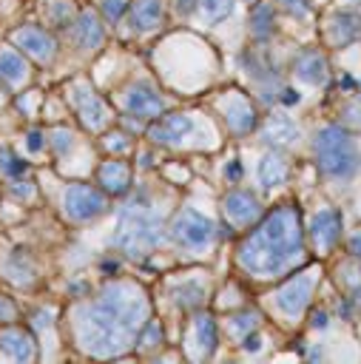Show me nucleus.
I'll return each mask as SVG.
<instances>
[{
  "label": "nucleus",
  "instance_id": "nucleus-1",
  "mask_svg": "<svg viewBox=\"0 0 361 364\" xmlns=\"http://www.w3.org/2000/svg\"><path fill=\"white\" fill-rule=\"evenodd\" d=\"M148 319V299L131 282L105 284L103 293L77 316L80 348L97 359L123 356L134 348L137 333Z\"/></svg>",
  "mask_w": 361,
  "mask_h": 364
},
{
  "label": "nucleus",
  "instance_id": "nucleus-2",
  "mask_svg": "<svg viewBox=\"0 0 361 364\" xmlns=\"http://www.w3.org/2000/svg\"><path fill=\"white\" fill-rule=\"evenodd\" d=\"M305 247L301 214L296 205H282L242 242L239 265L253 276H279Z\"/></svg>",
  "mask_w": 361,
  "mask_h": 364
},
{
  "label": "nucleus",
  "instance_id": "nucleus-3",
  "mask_svg": "<svg viewBox=\"0 0 361 364\" xmlns=\"http://www.w3.org/2000/svg\"><path fill=\"white\" fill-rule=\"evenodd\" d=\"M162 242V222L160 214H154L142 202H131L123 208V214L114 228V245L125 256H142Z\"/></svg>",
  "mask_w": 361,
  "mask_h": 364
},
{
  "label": "nucleus",
  "instance_id": "nucleus-4",
  "mask_svg": "<svg viewBox=\"0 0 361 364\" xmlns=\"http://www.w3.org/2000/svg\"><path fill=\"white\" fill-rule=\"evenodd\" d=\"M316 157H319V168L336 180L353 177L358 168L356 143L347 134V128L341 125H325L316 134Z\"/></svg>",
  "mask_w": 361,
  "mask_h": 364
},
{
  "label": "nucleus",
  "instance_id": "nucleus-5",
  "mask_svg": "<svg viewBox=\"0 0 361 364\" xmlns=\"http://www.w3.org/2000/svg\"><path fill=\"white\" fill-rule=\"evenodd\" d=\"M214 236H216V225L194 208H182L171 222V239L188 247V251H202V247L214 242Z\"/></svg>",
  "mask_w": 361,
  "mask_h": 364
},
{
  "label": "nucleus",
  "instance_id": "nucleus-6",
  "mask_svg": "<svg viewBox=\"0 0 361 364\" xmlns=\"http://www.w3.org/2000/svg\"><path fill=\"white\" fill-rule=\"evenodd\" d=\"M319 282V274L313 271H301L299 276H293L290 282H284L279 287V293H276V308L284 313V316H290V319H299L301 313H305V308L310 304V296H313V287Z\"/></svg>",
  "mask_w": 361,
  "mask_h": 364
},
{
  "label": "nucleus",
  "instance_id": "nucleus-7",
  "mask_svg": "<svg viewBox=\"0 0 361 364\" xmlns=\"http://www.w3.org/2000/svg\"><path fill=\"white\" fill-rule=\"evenodd\" d=\"M63 208L66 214L74 219V222H88L94 217H100L105 210V197L100 194L97 188L91 185H69L66 188V197H63Z\"/></svg>",
  "mask_w": 361,
  "mask_h": 364
},
{
  "label": "nucleus",
  "instance_id": "nucleus-8",
  "mask_svg": "<svg viewBox=\"0 0 361 364\" xmlns=\"http://www.w3.org/2000/svg\"><path fill=\"white\" fill-rule=\"evenodd\" d=\"M12 43L21 49L23 54H29L32 60H37V63H51L54 54H57L54 37L46 29H40V26H23V29H17L12 34Z\"/></svg>",
  "mask_w": 361,
  "mask_h": 364
},
{
  "label": "nucleus",
  "instance_id": "nucleus-9",
  "mask_svg": "<svg viewBox=\"0 0 361 364\" xmlns=\"http://www.w3.org/2000/svg\"><path fill=\"white\" fill-rule=\"evenodd\" d=\"M125 106L131 114H137V117L142 120H154L162 114V97L157 94L154 86H148V83H134L128 88L125 94Z\"/></svg>",
  "mask_w": 361,
  "mask_h": 364
},
{
  "label": "nucleus",
  "instance_id": "nucleus-10",
  "mask_svg": "<svg viewBox=\"0 0 361 364\" xmlns=\"http://www.w3.org/2000/svg\"><path fill=\"white\" fill-rule=\"evenodd\" d=\"M310 236H313V245L319 247L321 254L333 251V245L341 236V217L336 214L333 208L319 210V214L313 217V222H310Z\"/></svg>",
  "mask_w": 361,
  "mask_h": 364
},
{
  "label": "nucleus",
  "instance_id": "nucleus-11",
  "mask_svg": "<svg viewBox=\"0 0 361 364\" xmlns=\"http://www.w3.org/2000/svg\"><path fill=\"white\" fill-rule=\"evenodd\" d=\"M219 106H222V114H225V123L231 125L234 134H251L256 128V111L248 100L239 97V94H231V97L222 100Z\"/></svg>",
  "mask_w": 361,
  "mask_h": 364
},
{
  "label": "nucleus",
  "instance_id": "nucleus-12",
  "mask_svg": "<svg viewBox=\"0 0 361 364\" xmlns=\"http://www.w3.org/2000/svg\"><path fill=\"white\" fill-rule=\"evenodd\" d=\"M74 103H77L80 120H83L86 128L100 131V128L108 123V111H105L103 100H100L91 88H86V86H77V88H74Z\"/></svg>",
  "mask_w": 361,
  "mask_h": 364
},
{
  "label": "nucleus",
  "instance_id": "nucleus-13",
  "mask_svg": "<svg viewBox=\"0 0 361 364\" xmlns=\"http://www.w3.org/2000/svg\"><path fill=\"white\" fill-rule=\"evenodd\" d=\"M191 131H194V120L188 117V114H171V117L160 120L154 128L148 131V137L154 143H160V145H177Z\"/></svg>",
  "mask_w": 361,
  "mask_h": 364
},
{
  "label": "nucleus",
  "instance_id": "nucleus-14",
  "mask_svg": "<svg viewBox=\"0 0 361 364\" xmlns=\"http://www.w3.org/2000/svg\"><path fill=\"white\" fill-rule=\"evenodd\" d=\"M299 137H301L299 125L290 117H284V114H273V117H268V123H264V128H262V143H268L273 148H290V145L299 143Z\"/></svg>",
  "mask_w": 361,
  "mask_h": 364
},
{
  "label": "nucleus",
  "instance_id": "nucleus-15",
  "mask_svg": "<svg viewBox=\"0 0 361 364\" xmlns=\"http://www.w3.org/2000/svg\"><path fill=\"white\" fill-rule=\"evenodd\" d=\"M225 214L239 225H251L262 214V205L251 191H231V194L225 197Z\"/></svg>",
  "mask_w": 361,
  "mask_h": 364
},
{
  "label": "nucleus",
  "instance_id": "nucleus-16",
  "mask_svg": "<svg viewBox=\"0 0 361 364\" xmlns=\"http://www.w3.org/2000/svg\"><path fill=\"white\" fill-rule=\"evenodd\" d=\"M0 353L12 361H32L34 359V341L21 328H6V330H0Z\"/></svg>",
  "mask_w": 361,
  "mask_h": 364
},
{
  "label": "nucleus",
  "instance_id": "nucleus-17",
  "mask_svg": "<svg viewBox=\"0 0 361 364\" xmlns=\"http://www.w3.org/2000/svg\"><path fill=\"white\" fill-rule=\"evenodd\" d=\"M293 71H296V77L301 83H308V86H321L327 80V60L321 57L316 49H308V51H301L296 57V63H293Z\"/></svg>",
  "mask_w": 361,
  "mask_h": 364
},
{
  "label": "nucleus",
  "instance_id": "nucleus-18",
  "mask_svg": "<svg viewBox=\"0 0 361 364\" xmlns=\"http://www.w3.org/2000/svg\"><path fill=\"white\" fill-rule=\"evenodd\" d=\"M97 180H100V185L108 191L111 197H120L131 188V168L125 162H120V160H108V162L100 165Z\"/></svg>",
  "mask_w": 361,
  "mask_h": 364
},
{
  "label": "nucleus",
  "instance_id": "nucleus-19",
  "mask_svg": "<svg viewBox=\"0 0 361 364\" xmlns=\"http://www.w3.org/2000/svg\"><path fill=\"white\" fill-rule=\"evenodd\" d=\"M330 43L336 46H350L361 37V14L356 12H338L330 21Z\"/></svg>",
  "mask_w": 361,
  "mask_h": 364
},
{
  "label": "nucleus",
  "instance_id": "nucleus-20",
  "mask_svg": "<svg viewBox=\"0 0 361 364\" xmlns=\"http://www.w3.org/2000/svg\"><path fill=\"white\" fill-rule=\"evenodd\" d=\"M74 43H77L83 51H94L103 46V26L97 21V14L83 12L77 17V26H74Z\"/></svg>",
  "mask_w": 361,
  "mask_h": 364
},
{
  "label": "nucleus",
  "instance_id": "nucleus-21",
  "mask_svg": "<svg viewBox=\"0 0 361 364\" xmlns=\"http://www.w3.org/2000/svg\"><path fill=\"white\" fill-rule=\"evenodd\" d=\"M160 21H162V0H134V6H131V23L140 32L157 29Z\"/></svg>",
  "mask_w": 361,
  "mask_h": 364
},
{
  "label": "nucleus",
  "instance_id": "nucleus-22",
  "mask_svg": "<svg viewBox=\"0 0 361 364\" xmlns=\"http://www.w3.org/2000/svg\"><path fill=\"white\" fill-rule=\"evenodd\" d=\"M256 174H259V182L262 188H279L284 185V180H288V162H284V157L279 154H264L259 168H256Z\"/></svg>",
  "mask_w": 361,
  "mask_h": 364
},
{
  "label": "nucleus",
  "instance_id": "nucleus-23",
  "mask_svg": "<svg viewBox=\"0 0 361 364\" xmlns=\"http://www.w3.org/2000/svg\"><path fill=\"white\" fill-rule=\"evenodd\" d=\"M197 344H199V359H211L219 348V330H216V321L211 313H202L197 316Z\"/></svg>",
  "mask_w": 361,
  "mask_h": 364
},
{
  "label": "nucleus",
  "instance_id": "nucleus-24",
  "mask_svg": "<svg viewBox=\"0 0 361 364\" xmlns=\"http://www.w3.org/2000/svg\"><path fill=\"white\" fill-rule=\"evenodd\" d=\"M29 77V66L17 51H0V80L17 86Z\"/></svg>",
  "mask_w": 361,
  "mask_h": 364
},
{
  "label": "nucleus",
  "instance_id": "nucleus-25",
  "mask_svg": "<svg viewBox=\"0 0 361 364\" xmlns=\"http://www.w3.org/2000/svg\"><path fill=\"white\" fill-rule=\"evenodd\" d=\"M251 32L256 40H268L273 32V9L271 3H256L251 12Z\"/></svg>",
  "mask_w": 361,
  "mask_h": 364
},
{
  "label": "nucleus",
  "instance_id": "nucleus-26",
  "mask_svg": "<svg viewBox=\"0 0 361 364\" xmlns=\"http://www.w3.org/2000/svg\"><path fill=\"white\" fill-rule=\"evenodd\" d=\"M197 9H199L202 21L208 26H216V23H222L225 17L234 12V0H199Z\"/></svg>",
  "mask_w": 361,
  "mask_h": 364
},
{
  "label": "nucleus",
  "instance_id": "nucleus-27",
  "mask_svg": "<svg viewBox=\"0 0 361 364\" xmlns=\"http://www.w3.org/2000/svg\"><path fill=\"white\" fill-rule=\"evenodd\" d=\"M202 299H205V284L199 282H182L174 291V302L179 308H197V304H202Z\"/></svg>",
  "mask_w": 361,
  "mask_h": 364
},
{
  "label": "nucleus",
  "instance_id": "nucleus-28",
  "mask_svg": "<svg viewBox=\"0 0 361 364\" xmlns=\"http://www.w3.org/2000/svg\"><path fill=\"white\" fill-rule=\"evenodd\" d=\"M162 344V324L157 319H145V324L137 333V348L140 350H154Z\"/></svg>",
  "mask_w": 361,
  "mask_h": 364
},
{
  "label": "nucleus",
  "instance_id": "nucleus-29",
  "mask_svg": "<svg viewBox=\"0 0 361 364\" xmlns=\"http://www.w3.org/2000/svg\"><path fill=\"white\" fill-rule=\"evenodd\" d=\"M231 333L234 336H248V333H253L256 328H259V313H253V311H245V313H236L234 319H231Z\"/></svg>",
  "mask_w": 361,
  "mask_h": 364
},
{
  "label": "nucleus",
  "instance_id": "nucleus-30",
  "mask_svg": "<svg viewBox=\"0 0 361 364\" xmlns=\"http://www.w3.org/2000/svg\"><path fill=\"white\" fill-rule=\"evenodd\" d=\"M341 282L347 284V291H350V299L361 308V271L358 267H341Z\"/></svg>",
  "mask_w": 361,
  "mask_h": 364
},
{
  "label": "nucleus",
  "instance_id": "nucleus-31",
  "mask_svg": "<svg viewBox=\"0 0 361 364\" xmlns=\"http://www.w3.org/2000/svg\"><path fill=\"white\" fill-rule=\"evenodd\" d=\"M46 9L51 14V23L54 26H66L71 21V12H74L71 9V0H49Z\"/></svg>",
  "mask_w": 361,
  "mask_h": 364
},
{
  "label": "nucleus",
  "instance_id": "nucleus-32",
  "mask_svg": "<svg viewBox=\"0 0 361 364\" xmlns=\"http://www.w3.org/2000/svg\"><path fill=\"white\" fill-rule=\"evenodd\" d=\"M0 171L9 174V177H17V174H23V171H26V162L17 160L9 148H0Z\"/></svg>",
  "mask_w": 361,
  "mask_h": 364
},
{
  "label": "nucleus",
  "instance_id": "nucleus-33",
  "mask_svg": "<svg viewBox=\"0 0 361 364\" xmlns=\"http://www.w3.org/2000/svg\"><path fill=\"white\" fill-rule=\"evenodd\" d=\"M54 148H57V154H69V151L74 148V134L57 128L54 131Z\"/></svg>",
  "mask_w": 361,
  "mask_h": 364
},
{
  "label": "nucleus",
  "instance_id": "nucleus-34",
  "mask_svg": "<svg viewBox=\"0 0 361 364\" xmlns=\"http://www.w3.org/2000/svg\"><path fill=\"white\" fill-rule=\"evenodd\" d=\"M125 9H128L125 0H103V14L108 17V21H120Z\"/></svg>",
  "mask_w": 361,
  "mask_h": 364
},
{
  "label": "nucleus",
  "instance_id": "nucleus-35",
  "mask_svg": "<svg viewBox=\"0 0 361 364\" xmlns=\"http://www.w3.org/2000/svg\"><path fill=\"white\" fill-rule=\"evenodd\" d=\"M282 6H284V12L293 14V17H305L310 12L308 0H282Z\"/></svg>",
  "mask_w": 361,
  "mask_h": 364
},
{
  "label": "nucleus",
  "instance_id": "nucleus-36",
  "mask_svg": "<svg viewBox=\"0 0 361 364\" xmlns=\"http://www.w3.org/2000/svg\"><path fill=\"white\" fill-rule=\"evenodd\" d=\"M105 148L108 151H128L131 148V143H128V137H125V134H108V137H105Z\"/></svg>",
  "mask_w": 361,
  "mask_h": 364
},
{
  "label": "nucleus",
  "instance_id": "nucleus-37",
  "mask_svg": "<svg viewBox=\"0 0 361 364\" xmlns=\"http://www.w3.org/2000/svg\"><path fill=\"white\" fill-rule=\"evenodd\" d=\"M26 148L32 151V154H37V151L43 148V134H40V131H32L29 140H26Z\"/></svg>",
  "mask_w": 361,
  "mask_h": 364
},
{
  "label": "nucleus",
  "instance_id": "nucleus-38",
  "mask_svg": "<svg viewBox=\"0 0 361 364\" xmlns=\"http://www.w3.org/2000/svg\"><path fill=\"white\" fill-rule=\"evenodd\" d=\"M12 319H14V304L0 296V321H12Z\"/></svg>",
  "mask_w": 361,
  "mask_h": 364
},
{
  "label": "nucleus",
  "instance_id": "nucleus-39",
  "mask_svg": "<svg viewBox=\"0 0 361 364\" xmlns=\"http://www.w3.org/2000/svg\"><path fill=\"white\" fill-rule=\"evenodd\" d=\"M242 348H245V350H251V353H256V350L262 348V339H259L256 333H248V336H242Z\"/></svg>",
  "mask_w": 361,
  "mask_h": 364
},
{
  "label": "nucleus",
  "instance_id": "nucleus-40",
  "mask_svg": "<svg viewBox=\"0 0 361 364\" xmlns=\"http://www.w3.org/2000/svg\"><path fill=\"white\" fill-rule=\"evenodd\" d=\"M310 324H313V328H319V330H325V328H327V313H325V311H316V313L310 316Z\"/></svg>",
  "mask_w": 361,
  "mask_h": 364
},
{
  "label": "nucleus",
  "instance_id": "nucleus-41",
  "mask_svg": "<svg viewBox=\"0 0 361 364\" xmlns=\"http://www.w3.org/2000/svg\"><path fill=\"white\" fill-rule=\"evenodd\" d=\"M197 3H199V0H177V12L179 14H191L197 9Z\"/></svg>",
  "mask_w": 361,
  "mask_h": 364
},
{
  "label": "nucleus",
  "instance_id": "nucleus-42",
  "mask_svg": "<svg viewBox=\"0 0 361 364\" xmlns=\"http://www.w3.org/2000/svg\"><path fill=\"white\" fill-rule=\"evenodd\" d=\"M299 100H301L299 91H293V88H284V91H282V103H284V106H296Z\"/></svg>",
  "mask_w": 361,
  "mask_h": 364
},
{
  "label": "nucleus",
  "instance_id": "nucleus-43",
  "mask_svg": "<svg viewBox=\"0 0 361 364\" xmlns=\"http://www.w3.org/2000/svg\"><path fill=\"white\" fill-rule=\"evenodd\" d=\"M350 254L361 262V231H356V234H353V239H350Z\"/></svg>",
  "mask_w": 361,
  "mask_h": 364
},
{
  "label": "nucleus",
  "instance_id": "nucleus-44",
  "mask_svg": "<svg viewBox=\"0 0 361 364\" xmlns=\"http://www.w3.org/2000/svg\"><path fill=\"white\" fill-rule=\"evenodd\" d=\"M225 177L231 180V182H236V180L242 177V165H239V162H231V165L225 168Z\"/></svg>",
  "mask_w": 361,
  "mask_h": 364
},
{
  "label": "nucleus",
  "instance_id": "nucleus-45",
  "mask_svg": "<svg viewBox=\"0 0 361 364\" xmlns=\"http://www.w3.org/2000/svg\"><path fill=\"white\" fill-rule=\"evenodd\" d=\"M12 191H14V197H23V199H29V197H32V188H29V182H17Z\"/></svg>",
  "mask_w": 361,
  "mask_h": 364
}]
</instances>
